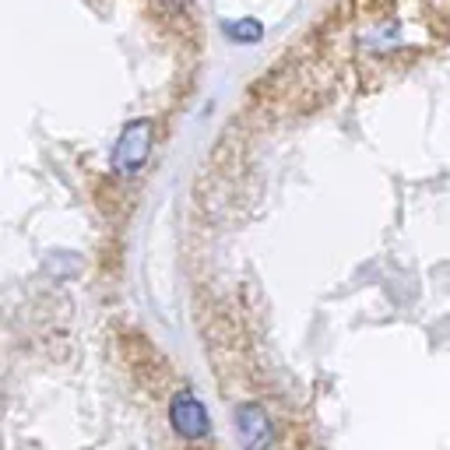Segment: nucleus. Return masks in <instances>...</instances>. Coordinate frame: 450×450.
I'll use <instances>...</instances> for the list:
<instances>
[{"label": "nucleus", "instance_id": "obj_1", "mask_svg": "<svg viewBox=\"0 0 450 450\" xmlns=\"http://www.w3.org/2000/svg\"><path fill=\"white\" fill-rule=\"evenodd\" d=\"M148 152H152V123L148 120H134V123L123 127V134H120V141L113 148V169L123 173V176H134L145 166Z\"/></svg>", "mask_w": 450, "mask_h": 450}, {"label": "nucleus", "instance_id": "obj_2", "mask_svg": "<svg viewBox=\"0 0 450 450\" xmlns=\"http://www.w3.org/2000/svg\"><path fill=\"white\" fill-rule=\"evenodd\" d=\"M169 419H173V429L186 437V440H204L211 422H208V408L190 394V390H180L169 405Z\"/></svg>", "mask_w": 450, "mask_h": 450}, {"label": "nucleus", "instance_id": "obj_3", "mask_svg": "<svg viewBox=\"0 0 450 450\" xmlns=\"http://www.w3.org/2000/svg\"><path fill=\"white\" fill-rule=\"evenodd\" d=\"M236 433H240V444L247 450H268L271 440H274V426H271L268 412L254 401L236 408Z\"/></svg>", "mask_w": 450, "mask_h": 450}]
</instances>
